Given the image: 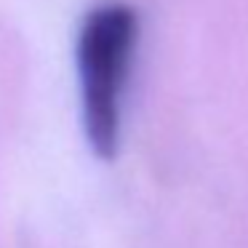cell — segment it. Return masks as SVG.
I'll return each mask as SVG.
<instances>
[{
  "mask_svg": "<svg viewBox=\"0 0 248 248\" xmlns=\"http://www.w3.org/2000/svg\"><path fill=\"white\" fill-rule=\"evenodd\" d=\"M139 19L131 6L107 3L86 16L78 38L83 120L93 152L104 160L118 152L120 99L136 46Z\"/></svg>",
  "mask_w": 248,
  "mask_h": 248,
  "instance_id": "cell-1",
  "label": "cell"
}]
</instances>
